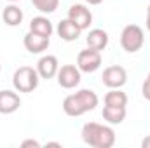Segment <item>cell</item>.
<instances>
[{"mask_svg": "<svg viewBox=\"0 0 150 148\" xmlns=\"http://www.w3.org/2000/svg\"><path fill=\"white\" fill-rule=\"evenodd\" d=\"M40 75L32 66H19L12 75V85L18 92H32L38 87Z\"/></svg>", "mask_w": 150, "mask_h": 148, "instance_id": "3", "label": "cell"}, {"mask_svg": "<svg viewBox=\"0 0 150 148\" xmlns=\"http://www.w3.org/2000/svg\"><path fill=\"white\" fill-rule=\"evenodd\" d=\"M32 4L35 5V9L44 12V14H51L58 9L59 0H32Z\"/></svg>", "mask_w": 150, "mask_h": 148, "instance_id": "18", "label": "cell"}, {"mask_svg": "<svg viewBox=\"0 0 150 148\" xmlns=\"http://www.w3.org/2000/svg\"><path fill=\"white\" fill-rule=\"evenodd\" d=\"M80 33H82V30H80L75 23H72L68 18L63 19V21L58 25V35L63 38L65 42H74V40H77V38L80 37Z\"/></svg>", "mask_w": 150, "mask_h": 148, "instance_id": "13", "label": "cell"}, {"mask_svg": "<svg viewBox=\"0 0 150 148\" xmlns=\"http://www.w3.org/2000/svg\"><path fill=\"white\" fill-rule=\"evenodd\" d=\"M145 44V33L138 25H127L124 26L122 33H120V45L126 52L133 54L138 52Z\"/></svg>", "mask_w": 150, "mask_h": 148, "instance_id": "4", "label": "cell"}, {"mask_svg": "<svg viewBox=\"0 0 150 148\" xmlns=\"http://www.w3.org/2000/svg\"><path fill=\"white\" fill-rule=\"evenodd\" d=\"M145 25H147V30L150 32V14H147V21H145Z\"/></svg>", "mask_w": 150, "mask_h": 148, "instance_id": "23", "label": "cell"}, {"mask_svg": "<svg viewBox=\"0 0 150 148\" xmlns=\"http://www.w3.org/2000/svg\"><path fill=\"white\" fill-rule=\"evenodd\" d=\"M80 134H82L84 143L93 148H112L115 145V131L110 125L87 122L82 125Z\"/></svg>", "mask_w": 150, "mask_h": 148, "instance_id": "2", "label": "cell"}, {"mask_svg": "<svg viewBox=\"0 0 150 148\" xmlns=\"http://www.w3.org/2000/svg\"><path fill=\"white\" fill-rule=\"evenodd\" d=\"M101 80L110 89H120L127 82V72H126V68H122L119 65H113V66H108V68L103 70Z\"/></svg>", "mask_w": 150, "mask_h": 148, "instance_id": "6", "label": "cell"}, {"mask_svg": "<svg viewBox=\"0 0 150 148\" xmlns=\"http://www.w3.org/2000/svg\"><path fill=\"white\" fill-rule=\"evenodd\" d=\"M9 2H18V0H9Z\"/></svg>", "mask_w": 150, "mask_h": 148, "instance_id": "26", "label": "cell"}, {"mask_svg": "<svg viewBox=\"0 0 150 148\" xmlns=\"http://www.w3.org/2000/svg\"><path fill=\"white\" fill-rule=\"evenodd\" d=\"M101 66V52L94 49H84L77 56V68L84 73H94Z\"/></svg>", "mask_w": 150, "mask_h": 148, "instance_id": "5", "label": "cell"}, {"mask_svg": "<svg viewBox=\"0 0 150 148\" xmlns=\"http://www.w3.org/2000/svg\"><path fill=\"white\" fill-rule=\"evenodd\" d=\"M30 32H35V33H40V35H44V37L51 38L54 28H52V23H51L47 18L37 16V18H33L32 23H30Z\"/></svg>", "mask_w": 150, "mask_h": 148, "instance_id": "14", "label": "cell"}, {"mask_svg": "<svg viewBox=\"0 0 150 148\" xmlns=\"http://www.w3.org/2000/svg\"><path fill=\"white\" fill-rule=\"evenodd\" d=\"M107 106H126L127 105V94L120 89H110L103 98Z\"/></svg>", "mask_w": 150, "mask_h": 148, "instance_id": "17", "label": "cell"}, {"mask_svg": "<svg viewBox=\"0 0 150 148\" xmlns=\"http://www.w3.org/2000/svg\"><path fill=\"white\" fill-rule=\"evenodd\" d=\"M142 147H143V148H150V136L143 138V141H142Z\"/></svg>", "mask_w": 150, "mask_h": 148, "instance_id": "21", "label": "cell"}, {"mask_svg": "<svg viewBox=\"0 0 150 148\" xmlns=\"http://www.w3.org/2000/svg\"><path fill=\"white\" fill-rule=\"evenodd\" d=\"M58 84L63 89H75L80 84V70L75 65H63L58 70Z\"/></svg>", "mask_w": 150, "mask_h": 148, "instance_id": "7", "label": "cell"}, {"mask_svg": "<svg viewBox=\"0 0 150 148\" xmlns=\"http://www.w3.org/2000/svg\"><path fill=\"white\" fill-rule=\"evenodd\" d=\"M47 147H61L59 143H47Z\"/></svg>", "mask_w": 150, "mask_h": 148, "instance_id": "24", "label": "cell"}, {"mask_svg": "<svg viewBox=\"0 0 150 148\" xmlns=\"http://www.w3.org/2000/svg\"><path fill=\"white\" fill-rule=\"evenodd\" d=\"M2 19H4V23L9 25V26H18V25H21V21H23V11H21L18 5H9V7L4 9Z\"/></svg>", "mask_w": 150, "mask_h": 148, "instance_id": "16", "label": "cell"}, {"mask_svg": "<svg viewBox=\"0 0 150 148\" xmlns=\"http://www.w3.org/2000/svg\"><path fill=\"white\" fill-rule=\"evenodd\" d=\"M68 19L75 23L82 32L84 30H87L89 26H91V23H93V14H91V11L86 7V5H82V4H74L70 9H68Z\"/></svg>", "mask_w": 150, "mask_h": 148, "instance_id": "8", "label": "cell"}, {"mask_svg": "<svg viewBox=\"0 0 150 148\" xmlns=\"http://www.w3.org/2000/svg\"><path fill=\"white\" fill-rule=\"evenodd\" d=\"M142 94H143V98L150 101V77L145 78V82H143V85H142Z\"/></svg>", "mask_w": 150, "mask_h": 148, "instance_id": "19", "label": "cell"}, {"mask_svg": "<svg viewBox=\"0 0 150 148\" xmlns=\"http://www.w3.org/2000/svg\"><path fill=\"white\" fill-rule=\"evenodd\" d=\"M21 147L26 148V147H33V148H40V143H38L37 140H25L23 143H21Z\"/></svg>", "mask_w": 150, "mask_h": 148, "instance_id": "20", "label": "cell"}, {"mask_svg": "<svg viewBox=\"0 0 150 148\" xmlns=\"http://www.w3.org/2000/svg\"><path fill=\"white\" fill-rule=\"evenodd\" d=\"M86 44L89 49H94V51H103L107 45H108V33L101 28H94L87 33L86 37Z\"/></svg>", "mask_w": 150, "mask_h": 148, "instance_id": "12", "label": "cell"}, {"mask_svg": "<svg viewBox=\"0 0 150 148\" xmlns=\"http://www.w3.org/2000/svg\"><path fill=\"white\" fill-rule=\"evenodd\" d=\"M103 118L112 125L122 124L126 118V106H107L105 105L103 106Z\"/></svg>", "mask_w": 150, "mask_h": 148, "instance_id": "15", "label": "cell"}, {"mask_svg": "<svg viewBox=\"0 0 150 148\" xmlns=\"http://www.w3.org/2000/svg\"><path fill=\"white\" fill-rule=\"evenodd\" d=\"M147 14H150V5H149V9H147Z\"/></svg>", "mask_w": 150, "mask_h": 148, "instance_id": "25", "label": "cell"}, {"mask_svg": "<svg viewBox=\"0 0 150 148\" xmlns=\"http://www.w3.org/2000/svg\"><path fill=\"white\" fill-rule=\"evenodd\" d=\"M21 106V98L18 91H0V113L9 115Z\"/></svg>", "mask_w": 150, "mask_h": 148, "instance_id": "11", "label": "cell"}, {"mask_svg": "<svg viewBox=\"0 0 150 148\" xmlns=\"http://www.w3.org/2000/svg\"><path fill=\"white\" fill-rule=\"evenodd\" d=\"M58 70H59V63H58V58H56V56L47 54V56H42V58L38 59L37 72H38V75H40V78L49 80V78H52V77L58 75Z\"/></svg>", "mask_w": 150, "mask_h": 148, "instance_id": "10", "label": "cell"}, {"mask_svg": "<svg viewBox=\"0 0 150 148\" xmlns=\"http://www.w3.org/2000/svg\"><path fill=\"white\" fill-rule=\"evenodd\" d=\"M149 77H150V72H149Z\"/></svg>", "mask_w": 150, "mask_h": 148, "instance_id": "28", "label": "cell"}, {"mask_svg": "<svg viewBox=\"0 0 150 148\" xmlns=\"http://www.w3.org/2000/svg\"><path fill=\"white\" fill-rule=\"evenodd\" d=\"M86 2H87L89 5H100V4H101L103 0H86Z\"/></svg>", "mask_w": 150, "mask_h": 148, "instance_id": "22", "label": "cell"}, {"mask_svg": "<svg viewBox=\"0 0 150 148\" xmlns=\"http://www.w3.org/2000/svg\"><path fill=\"white\" fill-rule=\"evenodd\" d=\"M0 70H2V65H0Z\"/></svg>", "mask_w": 150, "mask_h": 148, "instance_id": "27", "label": "cell"}, {"mask_svg": "<svg viewBox=\"0 0 150 148\" xmlns=\"http://www.w3.org/2000/svg\"><path fill=\"white\" fill-rule=\"evenodd\" d=\"M49 37H44L40 33H35V32H28L25 38H23V44H25V49L32 54H40L44 51H47L49 47Z\"/></svg>", "mask_w": 150, "mask_h": 148, "instance_id": "9", "label": "cell"}, {"mask_svg": "<svg viewBox=\"0 0 150 148\" xmlns=\"http://www.w3.org/2000/svg\"><path fill=\"white\" fill-rule=\"evenodd\" d=\"M98 94L91 89H80L63 99V111L68 117H80L86 111H93L98 106Z\"/></svg>", "mask_w": 150, "mask_h": 148, "instance_id": "1", "label": "cell"}]
</instances>
